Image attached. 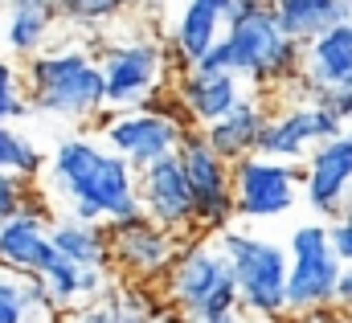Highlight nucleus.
I'll return each mask as SVG.
<instances>
[{
    "label": "nucleus",
    "instance_id": "f257e3e1",
    "mask_svg": "<svg viewBox=\"0 0 352 323\" xmlns=\"http://www.w3.org/2000/svg\"><path fill=\"white\" fill-rule=\"evenodd\" d=\"M50 188L66 201V217L111 225L123 217H140V172L107 144L66 140L50 160Z\"/></svg>",
    "mask_w": 352,
    "mask_h": 323
},
{
    "label": "nucleus",
    "instance_id": "f03ea898",
    "mask_svg": "<svg viewBox=\"0 0 352 323\" xmlns=\"http://www.w3.org/2000/svg\"><path fill=\"white\" fill-rule=\"evenodd\" d=\"M205 74H234L254 82L258 90H283L291 78L303 74V45L283 33L270 4L250 8L246 16L230 21L226 37L192 66Z\"/></svg>",
    "mask_w": 352,
    "mask_h": 323
},
{
    "label": "nucleus",
    "instance_id": "7ed1b4c3",
    "mask_svg": "<svg viewBox=\"0 0 352 323\" xmlns=\"http://www.w3.org/2000/svg\"><path fill=\"white\" fill-rule=\"evenodd\" d=\"M164 299L184 323H242L234 266L217 238H188L164 278Z\"/></svg>",
    "mask_w": 352,
    "mask_h": 323
},
{
    "label": "nucleus",
    "instance_id": "20e7f679",
    "mask_svg": "<svg viewBox=\"0 0 352 323\" xmlns=\"http://www.w3.org/2000/svg\"><path fill=\"white\" fill-rule=\"evenodd\" d=\"M25 98L33 111H45V115L90 119L107 107L102 66L90 49H78V45L45 49L25 62Z\"/></svg>",
    "mask_w": 352,
    "mask_h": 323
},
{
    "label": "nucleus",
    "instance_id": "39448f33",
    "mask_svg": "<svg viewBox=\"0 0 352 323\" xmlns=\"http://www.w3.org/2000/svg\"><path fill=\"white\" fill-rule=\"evenodd\" d=\"M217 245L226 249V258L234 266L242 311H250L266 323L287 320V270H291L287 245L270 242V238L246 230V225H234V230L217 234Z\"/></svg>",
    "mask_w": 352,
    "mask_h": 323
},
{
    "label": "nucleus",
    "instance_id": "423d86ee",
    "mask_svg": "<svg viewBox=\"0 0 352 323\" xmlns=\"http://www.w3.org/2000/svg\"><path fill=\"white\" fill-rule=\"evenodd\" d=\"M287 258H291V270H287V320H303L311 311L336 307L344 262L332 254L328 221L295 225L291 242H287Z\"/></svg>",
    "mask_w": 352,
    "mask_h": 323
},
{
    "label": "nucleus",
    "instance_id": "0eeeda50",
    "mask_svg": "<svg viewBox=\"0 0 352 323\" xmlns=\"http://www.w3.org/2000/svg\"><path fill=\"white\" fill-rule=\"evenodd\" d=\"M180 164H184V180L192 192V213H197V234L217 238L226 230H234L238 213H234V164H226L197 127L184 131L180 140Z\"/></svg>",
    "mask_w": 352,
    "mask_h": 323
},
{
    "label": "nucleus",
    "instance_id": "6e6552de",
    "mask_svg": "<svg viewBox=\"0 0 352 323\" xmlns=\"http://www.w3.org/2000/svg\"><path fill=\"white\" fill-rule=\"evenodd\" d=\"M98 66L107 82V107H115V115L140 111V107H152V98L168 82V49L152 37H131V41L107 45Z\"/></svg>",
    "mask_w": 352,
    "mask_h": 323
},
{
    "label": "nucleus",
    "instance_id": "1a4fd4ad",
    "mask_svg": "<svg viewBox=\"0 0 352 323\" xmlns=\"http://www.w3.org/2000/svg\"><path fill=\"white\" fill-rule=\"evenodd\" d=\"M184 131H188V119L173 98L168 107H140V111L111 115L102 123V144L115 156H123L135 172H144L164 156H176Z\"/></svg>",
    "mask_w": 352,
    "mask_h": 323
},
{
    "label": "nucleus",
    "instance_id": "9d476101",
    "mask_svg": "<svg viewBox=\"0 0 352 323\" xmlns=\"http://www.w3.org/2000/svg\"><path fill=\"white\" fill-rule=\"evenodd\" d=\"M303 197V164H278L246 156L234 164V213L246 225L287 217Z\"/></svg>",
    "mask_w": 352,
    "mask_h": 323
},
{
    "label": "nucleus",
    "instance_id": "9b49d317",
    "mask_svg": "<svg viewBox=\"0 0 352 323\" xmlns=\"http://www.w3.org/2000/svg\"><path fill=\"white\" fill-rule=\"evenodd\" d=\"M107 234H111V266L123 274V282H140V287L164 282L173 262L180 258V245H184V238L160 230L144 213L111 221Z\"/></svg>",
    "mask_w": 352,
    "mask_h": 323
},
{
    "label": "nucleus",
    "instance_id": "f8f14e48",
    "mask_svg": "<svg viewBox=\"0 0 352 323\" xmlns=\"http://www.w3.org/2000/svg\"><path fill=\"white\" fill-rule=\"evenodd\" d=\"M344 131L349 127L332 111H324L320 102L278 107V111H270V123H266L263 140H258V156L278 164H307V156L320 144H328V140H336Z\"/></svg>",
    "mask_w": 352,
    "mask_h": 323
},
{
    "label": "nucleus",
    "instance_id": "ddd939ff",
    "mask_svg": "<svg viewBox=\"0 0 352 323\" xmlns=\"http://www.w3.org/2000/svg\"><path fill=\"white\" fill-rule=\"evenodd\" d=\"M140 205H144V217L156 221L160 230H168L184 242H188V234L197 238L192 192H188L180 156H164V160H156L152 168L140 172Z\"/></svg>",
    "mask_w": 352,
    "mask_h": 323
},
{
    "label": "nucleus",
    "instance_id": "4468645a",
    "mask_svg": "<svg viewBox=\"0 0 352 323\" xmlns=\"http://www.w3.org/2000/svg\"><path fill=\"white\" fill-rule=\"evenodd\" d=\"M50 225L54 221L45 213V201L33 197L21 217L0 225V266L25 278H45L62 262V254L54 249V238H50Z\"/></svg>",
    "mask_w": 352,
    "mask_h": 323
},
{
    "label": "nucleus",
    "instance_id": "2eb2a0df",
    "mask_svg": "<svg viewBox=\"0 0 352 323\" xmlns=\"http://www.w3.org/2000/svg\"><path fill=\"white\" fill-rule=\"evenodd\" d=\"M352 197V131L320 144L303 164V201L320 221H336Z\"/></svg>",
    "mask_w": 352,
    "mask_h": 323
},
{
    "label": "nucleus",
    "instance_id": "dca6fc26",
    "mask_svg": "<svg viewBox=\"0 0 352 323\" xmlns=\"http://www.w3.org/2000/svg\"><path fill=\"white\" fill-rule=\"evenodd\" d=\"M176 107L184 111L188 123H197V131L213 127L217 119H226L242 98V78L234 74H205V70H184L176 74V90H173Z\"/></svg>",
    "mask_w": 352,
    "mask_h": 323
},
{
    "label": "nucleus",
    "instance_id": "f3484780",
    "mask_svg": "<svg viewBox=\"0 0 352 323\" xmlns=\"http://www.w3.org/2000/svg\"><path fill=\"white\" fill-rule=\"evenodd\" d=\"M230 4L234 0H188L173 25V58L184 70H192L230 29Z\"/></svg>",
    "mask_w": 352,
    "mask_h": 323
},
{
    "label": "nucleus",
    "instance_id": "a211bd4d",
    "mask_svg": "<svg viewBox=\"0 0 352 323\" xmlns=\"http://www.w3.org/2000/svg\"><path fill=\"white\" fill-rule=\"evenodd\" d=\"M266 123H270V102L266 94H246L226 119H217L213 127H205V144L221 156L226 164H238L246 156H258V140H263Z\"/></svg>",
    "mask_w": 352,
    "mask_h": 323
},
{
    "label": "nucleus",
    "instance_id": "6ab92c4d",
    "mask_svg": "<svg viewBox=\"0 0 352 323\" xmlns=\"http://www.w3.org/2000/svg\"><path fill=\"white\" fill-rule=\"evenodd\" d=\"M270 8L283 33L295 37L299 45L316 41L336 25H352V0H270Z\"/></svg>",
    "mask_w": 352,
    "mask_h": 323
},
{
    "label": "nucleus",
    "instance_id": "aec40b11",
    "mask_svg": "<svg viewBox=\"0 0 352 323\" xmlns=\"http://www.w3.org/2000/svg\"><path fill=\"white\" fill-rule=\"evenodd\" d=\"M303 74L320 90L352 82V25H336L303 45Z\"/></svg>",
    "mask_w": 352,
    "mask_h": 323
},
{
    "label": "nucleus",
    "instance_id": "412c9836",
    "mask_svg": "<svg viewBox=\"0 0 352 323\" xmlns=\"http://www.w3.org/2000/svg\"><path fill=\"white\" fill-rule=\"evenodd\" d=\"M50 238H54V249L82 266V270H107L111 266V234L107 225H90V221H74V217H58L50 225Z\"/></svg>",
    "mask_w": 352,
    "mask_h": 323
},
{
    "label": "nucleus",
    "instance_id": "4be33fe9",
    "mask_svg": "<svg viewBox=\"0 0 352 323\" xmlns=\"http://www.w3.org/2000/svg\"><path fill=\"white\" fill-rule=\"evenodd\" d=\"M54 21H58V4L54 0H12L8 16H4V41L12 54H29L37 58L45 37L54 33Z\"/></svg>",
    "mask_w": 352,
    "mask_h": 323
},
{
    "label": "nucleus",
    "instance_id": "5701e85b",
    "mask_svg": "<svg viewBox=\"0 0 352 323\" xmlns=\"http://www.w3.org/2000/svg\"><path fill=\"white\" fill-rule=\"evenodd\" d=\"M58 315L41 278H25L0 266V323H29Z\"/></svg>",
    "mask_w": 352,
    "mask_h": 323
},
{
    "label": "nucleus",
    "instance_id": "b1692460",
    "mask_svg": "<svg viewBox=\"0 0 352 323\" xmlns=\"http://www.w3.org/2000/svg\"><path fill=\"white\" fill-rule=\"evenodd\" d=\"M0 172L4 176H25V180H33L41 172V152L8 123H0Z\"/></svg>",
    "mask_w": 352,
    "mask_h": 323
},
{
    "label": "nucleus",
    "instance_id": "393cba45",
    "mask_svg": "<svg viewBox=\"0 0 352 323\" xmlns=\"http://www.w3.org/2000/svg\"><path fill=\"white\" fill-rule=\"evenodd\" d=\"M82 266H74V262H58L41 282H45V291H50V299H54V307L58 311H70V307H87V299H82Z\"/></svg>",
    "mask_w": 352,
    "mask_h": 323
},
{
    "label": "nucleus",
    "instance_id": "a878e982",
    "mask_svg": "<svg viewBox=\"0 0 352 323\" xmlns=\"http://www.w3.org/2000/svg\"><path fill=\"white\" fill-rule=\"evenodd\" d=\"M58 4V16L66 21H78V25H102L111 16H119L127 4L135 0H54Z\"/></svg>",
    "mask_w": 352,
    "mask_h": 323
},
{
    "label": "nucleus",
    "instance_id": "bb28decb",
    "mask_svg": "<svg viewBox=\"0 0 352 323\" xmlns=\"http://www.w3.org/2000/svg\"><path fill=\"white\" fill-rule=\"evenodd\" d=\"M29 111H33V107H29V98H25V82L16 74V66L0 58V123H12V119H21V115H29Z\"/></svg>",
    "mask_w": 352,
    "mask_h": 323
},
{
    "label": "nucleus",
    "instance_id": "cd10ccee",
    "mask_svg": "<svg viewBox=\"0 0 352 323\" xmlns=\"http://www.w3.org/2000/svg\"><path fill=\"white\" fill-rule=\"evenodd\" d=\"M33 197H37V192L29 188L25 176H4V172H0V225L12 221V217H21Z\"/></svg>",
    "mask_w": 352,
    "mask_h": 323
},
{
    "label": "nucleus",
    "instance_id": "c85d7f7f",
    "mask_svg": "<svg viewBox=\"0 0 352 323\" xmlns=\"http://www.w3.org/2000/svg\"><path fill=\"white\" fill-rule=\"evenodd\" d=\"M324 111H332L344 127L352 123V82L349 86H332V90H320V98H316Z\"/></svg>",
    "mask_w": 352,
    "mask_h": 323
},
{
    "label": "nucleus",
    "instance_id": "c756f323",
    "mask_svg": "<svg viewBox=\"0 0 352 323\" xmlns=\"http://www.w3.org/2000/svg\"><path fill=\"white\" fill-rule=\"evenodd\" d=\"M74 323H123V315L115 311V303H111V299H98V303H87V307H78Z\"/></svg>",
    "mask_w": 352,
    "mask_h": 323
},
{
    "label": "nucleus",
    "instance_id": "7c9ffc66",
    "mask_svg": "<svg viewBox=\"0 0 352 323\" xmlns=\"http://www.w3.org/2000/svg\"><path fill=\"white\" fill-rule=\"evenodd\" d=\"M291 323H352V315L349 311H340V307H328V311H311V315L291 320Z\"/></svg>",
    "mask_w": 352,
    "mask_h": 323
},
{
    "label": "nucleus",
    "instance_id": "2f4dec72",
    "mask_svg": "<svg viewBox=\"0 0 352 323\" xmlns=\"http://www.w3.org/2000/svg\"><path fill=\"white\" fill-rule=\"evenodd\" d=\"M336 307H340V311H349V315H352V266H344V274H340V291H336Z\"/></svg>",
    "mask_w": 352,
    "mask_h": 323
},
{
    "label": "nucleus",
    "instance_id": "473e14b6",
    "mask_svg": "<svg viewBox=\"0 0 352 323\" xmlns=\"http://www.w3.org/2000/svg\"><path fill=\"white\" fill-rule=\"evenodd\" d=\"M340 221H349V225H352V197H349V205L340 209Z\"/></svg>",
    "mask_w": 352,
    "mask_h": 323
},
{
    "label": "nucleus",
    "instance_id": "72a5a7b5",
    "mask_svg": "<svg viewBox=\"0 0 352 323\" xmlns=\"http://www.w3.org/2000/svg\"><path fill=\"white\" fill-rule=\"evenodd\" d=\"M0 41H4V8H0Z\"/></svg>",
    "mask_w": 352,
    "mask_h": 323
},
{
    "label": "nucleus",
    "instance_id": "f704fd0d",
    "mask_svg": "<svg viewBox=\"0 0 352 323\" xmlns=\"http://www.w3.org/2000/svg\"><path fill=\"white\" fill-rule=\"evenodd\" d=\"M148 4H168V0H148Z\"/></svg>",
    "mask_w": 352,
    "mask_h": 323
},
{
    "label": "nucleus",
    "instance_id": "c9c22d12",
    "mask_svg": "<svg viewBox=\"0 0 352 323\" xmlns=\"http://www.w3.org/2000/svg\"><path fill=\"white\" fill-rule=\"evenodd\" d=\"M168 323H184V320H180V315H176V320H168Z\"/></svg>",
    "mask_w": 352,
    "mask_h": 323
},
{
    "label": "nucleus",
    "instance_id": "e433bc0d",
    "mask_svg": "<svg viewBox=\"0 0 352 323\" xmlns=\"http://www.w3.org/2000/svg\"><path fill=\"white\" fill-rule=\"evenodd\" d=\"M349 131H352V123H349Z\"/></svg>",
    "mask_w": 352,
    "mask_h": 323
},
{
    "label": "nucleus",
    "instance_id": "4c0bfd02",
    "mask_svg": "<svg viewBox=\"0 0 352 323\" xmlns=\"http://www.w3.org/2000/svg\"><path fill=\"white\" fill-rule=\"evenodd\" d=\"M266 4H270V0H266Z\"/></svg>",
    "mask_w": 352,
    "mask_h": 323
}]
</instances>
